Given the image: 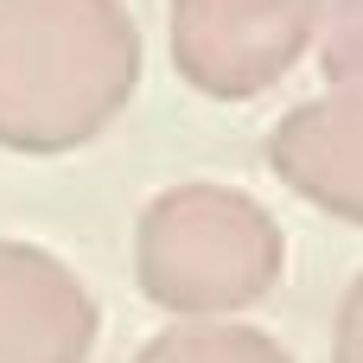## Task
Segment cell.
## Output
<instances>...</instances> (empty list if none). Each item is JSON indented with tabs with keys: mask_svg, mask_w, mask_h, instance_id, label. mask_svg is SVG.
Instances as JSON below:
<instances>
[{
	"mask_svg": "<svg viewBox=\"0 0 363 363\" xmlns=\"http://www.w3.org/2000/svg\"><path fill=\"white\" fill-rule=\"evenodd\" d=\"M287 274V236L274 211L236 185H166L134 223V281L172 313V325H211L255 313Z\"/></svg>",
	"mask_w": 363,
	"mask_h": 363,
	"instance_id": "cell-2",
	"label": "cell"
},
{
	"mask_svg": "<svg viewBox=\"0 0 363 363\" xmlns=\"http://www.w3.org/2000/svg\"><path fill=\"white\" fill-rule=\"evenodd\" d=\"M102 332L96 294L38 242L0 236V363H89Z\"/></svg>",
	"mask_w": 363,
	"mask_h": 363,
	"instance_id": "cell-4",
	"label": "cell"
},
{
	"mask_svg": "<svg viewBox=\"0 0 363 363\" xmlns=\"http://www.w3.org/2000/svg\"><path fill=\"white\" fill-rule=\"evenodd\" d=\"M134 363H294V351L262 325L211 319V325H166L160 338L140 345Z\"/></svg>",
	"mask_w": 363,
	"mask_h": 363,
	"instance_id": "cell-6",
	"label": "cell"
},
{
	"mask_svg": "<svg viewBox=\"0 0 363 363\" xmlns=\"http://www.w3.org/2000/svg\"><path fill=\"white\" fill-rule=\"evenodd\" d=\"M313 51L332 89H363V0H325V26Z\"/></svg>",
	"mask_w": 363,
	"mask_h": 363,
	"instance_id": "cell-7",
	"label": "cell"
},
{
	"mask_svg": "<svg viewBox=\"0 0 363 363\" xmlns=\"http://www.w3.org/2000/svg\"><path fill=\"white\" fill-rule=\"evenodd\" d=\"M332 363H363V274L345 287L338 319H332Z\"/></svg>",
	"mask_w": 363,
	"mask_h": 363,
	"instance_id": "cell-8",
	"label": "cell"
},
{
	"mask_svg": "<svg viewBox=\"0 0 363 363\" xmlns=\"http://www.w3.org/2000/svg\"><path fill=\"white\" fill-rule=\"evenodd\" d=\"M268 172L313 211L363 230V89H325L268 128Z\"/></svg>",
	"mask_w": 363,
	"mask_h": 363,
	"instance_id": "cell-5",
	"label": "cell"
},
{
	"mask_svg": "<svg viewBox=\"0 0 363 363\" xmlns=\"http://www.w3.org/2000/svg\"><path fill=\"white\" fill-rule=\"evenodd\" d=\"M140 89V26L121 0H0V147L77 153Z\"/></svg>",
	"mask_w": 363,
	"mask_h": 363,
	"instance_id": "cell-1",
	"label": "cell"
},
{
	"mask_svg": "<svg viewBox=\"0 0 363 363\" xmlns=\"http://www.w3.org/2000/svg\"><path fill=\"white\" fill-rule=\"evenodd\" d=\"M172 64L211 102L268 96L313 57L325 0H172Z\"/></svg>",
	"mask_w": 363,
	"mask_h": 363,
	"instance_id": "cell-3",
	"label": "cell"
}]
</instances>
